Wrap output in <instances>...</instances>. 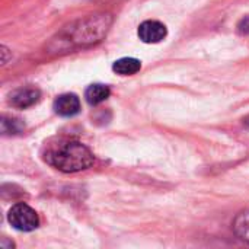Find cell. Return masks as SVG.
<instances>
[{
	"mask_svg": "<svg viewBox=\"0 0 249 249\" xmlns=\"http://www.w3.org/2000/svg\"><path fill=\"white\" fill-rule=\"evenodd\" d=\"M140 69H142L140 60L133 58V57L120 58V60H117L112 64V70L117 74H120V76H131V74H136Z\"/></svg>",
	"mask_w": 249,
	"mask_h": 249,
	"instance_id": "7",
	"label": "cell"
},
{
	"mask_svg": "<svg viewBox=\"0 0 249 249\" xmlns=\"http://www.w3.org/2000/svg\"><path fill=\"white\" fill-rule=\"evenodd\" d=\"M41 98V92L35 88H20L10 95V105L15 108H29L35 105Z\"/></svg>",
	"mask_w": 249,
	"mask_h": 249,
	"instance_id": "5",
	"label": "cell"
},
{
	"mask_svg": "<svg viewBox=\"0 0 249 249\" xmlns=\"http://www.w3.org/2000/svg\"><path fill=\"white\" fill-rule=\"evenodd\" d=\"M233 231L235 233L245 242H249V209L241 212L233 220Z\"/></svg>",
	"mask_w": 249,
	"mask_h": 249,
	"instance_id": "9",
	"label": "cell"
},
{
	"mask_svg": "<svg viewBox=\"0 0 249 249\" xmlns=\"http://www.w3.org/2000/svg\"><path fill=\"white\" fill-rule=\"evenodd\" d=\"M111 95V90L107 85H101V83H96V85H90L86 92H85V98L86 101L90 104V105H99L102 104L104 101H107Z\"/></svg>",
	"mask_w": 249,
	"mask_h": 249,
	"instance_id": "8",
	"label": "cell"
},
{
	"mask_svg": "<svg viewBox=\"0 0 249 249\" xmlns=\"http://www.w3.org/2000/svg\"><path fill=\"white\" fill-rule=\"evenodd\" d=\"M137 35L144 44H158L166 38L168 29L159 20H144L137 29Z\"/></svg>",
	"mask_w": 249,
	"mask_h": 249,
	"instance_id": "4",
	"label": "cell"
},
{
	"mask_svg": "<svg viewBox=\"0 0 249 249\" xmlns=\"http://www.w3.org/2000/svg\"><path fill=\"white\" fill-rule=\"evenodd\" d=\"M42 155L48 165L67 174L88 169L92 166L95 159L85 144L69 139H58L48 143Z\"/></svg>",
	"mask_w": 249,
	"mask_h": 249,
	"instance_id": "1",
	"label": "cell"
},
{
	"mask_svg": "<svg viewBox=\"0 0 249 249\" xmlns=\"http://www.w3.org/2000/svg\"><path fill=\"white\" fill-rule=\"evenodd\" d=\"M9 223L20 232H32L39 226V217L34 209L25 203L15 204L7 214Z\"/></svg>",
	"mask_w": 249,
	"mask_h": 249,
	"instance_id": "3",
	"label": "cell"
},
{
	"mask_svg": "<svg viewBox=\"0 0 249 249\" xmlns=\"http://www.w3.org/2000/svg\"><path fill=\"white\" fill-rule=\"evenodd\" d=\"M54 111L61 117H73L80 111V101L74 93L60 95L54 101Z\"/></svg>",
	"mask_w": 249,
	"mask_h": 249,
	"instance_id": "6",
	"label": "cell"
},
{
	"mask_svg": "<svg viewBox=\"0 0 249 249\" xmlns=\"http://www.w3.org/2000/svg\"><path fill=\"white\" fill-rule=\"evenodd\" d=\"M238 32L241 35H249V16H245L238 23Z\"/></svg>",
	"mask_w": 249,
	"mask_h": 249,
	"instance_id": "10",
	"label": "cell"
},
{
	"mask_svg": "<svg viewBox=\"0 0 249 249\" xmlns=\"http://www.w3.org/2000/svg\"><path fill=\"white\" fill-rule=\"evenodd\" d=\"M111 15L102 13L95 16H88L74 25L69 26L58 39L66 44L67 48L85 47L99 42L108 32L111 26Z\"/></svg>",
	"mask_w": 249,
	"mask_h": 249,
	"instance_id": "2",
	"label": "cell"
}]
</instances>
